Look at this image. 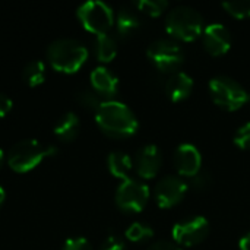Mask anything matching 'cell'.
<instances>
[{"mask_svg": "<svg viewBox=\"0 0 250 250\" xmlns=\"http://www.w3.org/2000/svg\"><path fill=\"white\" fill-rule=\"evenodd\" d=\"M98 127L111 138H130L138 132L139 123L135 113L123 103L107 100L95 111Z\"/></svg>", "mask_w": 250, "mask_h": 250, "instance_id": "1", "label": "cell"}, {"mask_svg": "<svg viewBox=\"0 0 250 250\" xmlns=\"http://www.w3.org/2000/svg\"><path fill=\"white\" fill-rule=\"evenodd\" d=\"M88 59V48L78 40L59 38L47 48V60L51 67L62 73H76Z\"/></svg>", "mask_w": 250, "mask_h": 250, "instance_id": "2", "label": "cell"}, {"mask_svg": "<svg viewBox=\"0 0 250 250\" xmlns=\"http://www.w3.org/2000/svg\"><path fill=\"white\" fill-rule=\"evenodd\" d=\"M166 31L176 40L190 42L204 34L202 15L189 6L174 7L166 19Z\"/></svg>", "mask_w": 250, "mask_h": 250, "instance_id": "3", "label": "cell"}, {"mask_svg": "<svg viewBox=\"0 0 250 250\" xmlns=\"http://www.w3.org/2000/svg\"><path fill=\"white\" fill-rule=\"evenodd\" d=\"M59 148L48 145L44 146L35 139H23L15 144L9 152L7 164L16 173H28L34 170L44 158L56 155Z\"/></svg>", "mask_w": 250, "mask_h": 250, "instance_id": "4", "label": "cell"}, {"mask_svg": "<svg viewBox=\"0 0 250 250\" xmlns=\"http://www.w3.org/2000/svg\"><path fill=\"white\" fill-rule=\"evenodd\" d=\"M209 94L212 101L226 111H236L250 101V94L234 79L217 76L209 81Z\"/></svg>", "mask_w": 250, "mask_h": 250, "instance_id": "5", "label": "cell"}, {"mask_svg": "<svg viewBox=\"0 0 250 250\" xmlns=\"http://www.w3.org/2000/svg\"><path fill=\"white\" fill-rule=\"evenodd\" d=\"M78 18L83 28L95 35L108 34L111 26L114 25V13L113 9L98 0L86 1L78 9Z\"/></svg>", "mask_w": 250, "mask_h": 250, "instance_id": "6", "label": "cell"}, {"mask_svg": "<svg viewBox=\"0 0 250 250\" xmlns=\"http://www.w3.org/2000/svg\"><path fill=\"white\" fill-rule=\"evenodd\" d=\"M148 59L160 72H177L182 66L185 54L182 47L171 40H157L154 41L146 51Z\"/></svg>", "mask_w": 250, "mask_h": 250, "instance_id": "7", "label": "cell"}, {"mask_svg": "<svg viewBox=\"0 0 250 250\" xmlns=\"http://www.w3.org/2000/svg\"><path fill=\"white\" fill-rule=\"evenodd\" d=\"M148 199V186L130 177L123 180L116 192V204L125 212H141L146 207Z\"/></svg>", "mask_w": 250, "mask_h": 250, "instance_id": "8", "label": "cell"}, {"mask_svg": "<svg viewBox=\"0 0 250 250\" xmlns=\"http://www.w3.org/2000/svg\"><path fill=\"white\" fill-rule=\"evenodd\" d=\"M209 234V223L205 217H193L185 221L177 223L173 230L171 236L177 246H196L202 243Z\"/></svg>", "mask_w": 250, "mask_h": 250, "instance_id": "9", "label": "cell"}, {"mask_svg": "<svg viewBox=\"0 0 250 250\" xmlns=\"http://www.w3.org/2000/svg\"><path fill=\"white\" fill-rule=\"evenodd\" d=\"M188 183L176 176H167L161 179L155 186V202L160 208L167 209L176 207L188 193Z\"/></svg>", "mask_w": 250, "mask_h": 250, "instance_id": "10", "label": "cell"}, {"mask_svg": "<svg viewBox=\"0 0 250 250\" xmlns=\"http://www.w3.org/2000/svg\"><path fill=\"white\" fill-rule=\"evenodd\" d=\"M174 167L183 177H195L202 168V155L192 144H182L174 152Z\"/></svg>", "mask_w": 250, "mask_h": 250, "instance_id": "11", "label": "cell"}, {"mask_svg": "<svg viewBox=\"0 0 250 250\" xmlns=\"http://www.w3.org/2000/svg\"><path fill=\"white\" fill-rule=\"evenodd\" d=\"M202 41L205 50L214 57L224 56L231 48V34L221 23H211L205 26Z\"/></svg>", "mask_w": 250, "mask_h": 250, "instance_id": "12", "label": "cell"}, {"mask_svg": "<svg viewBox=\"0 0 250 250\" xmlns=\"http://www.w3.org/2000/svg\"><path fill=\"white\" fill-rule=\"evenodd\" d=\"M161 164H163V157L160 149L155 145H145L138 151L133 167L141 179L149 180L160 173Z\"/></svg>", "mask_w": 250, "mask_h": 250, "instance_id": "13", "label": "cell"}, {"mask_svg": "<svg viewBox=\"0 0 250 250\" xmlns=\"http://www.w3.org/2000/svg\"><path fill=\"white\" fill-rule=\"evenodd\" d=\"M193 89V79L185 72H174L166 81V92L173 103L185 101Z\"/></svg>", "mask_w": 250, "mask_h": 250, "instance_id": "14", "label": "cell"}, {"mask_svg": "<svg viewBox=\"0 0 250 250\" xmlns=\"http://www.w3.org/2000/svg\"><path fill=\"white\" fill-rule=\"evenodd\" d=\"M91 85H92V89L98 95L110 98V97L116 95V92L119 89V79L107 67L98 66L91 73Z\"/></svg>", "mask_w": 250, "mask_h": 250, "instance_id": "15", "label": "cell"}, {"mask_svg": "<svg viewBox=\"0 0 250 250\" xmlns=\"http://www.w3.org/2000/svg\"><path fill=\"white\" fill-rule=\"evenodd\" d=\"M81 129V122L78 119V116L72 111L64 113L56 123L54 126V135L63 141V142H70L73 141Z\"/></svg>", "mask_w": 250, "mask_h": 250, "instance_id": "16", "label": "cell"}, {"mask_svg": "<svg viewBox=\"0 0 250 250\" xmlns=\"http://www.w3.org/2000/svg\"><path fill=\"white\" fill-rule=\"evenodd\" d=\"M107 166H108V171L116 179H120L123 182V180L129 179V174L133 168V161L127 154L120 152V151H114L108 155Z\"/></svg>", "mask_w": 250, "mask_h": 250, "instance_id": "17", "label": "cell"}, {"mask_svg": "<svg viewBox=\"0 0 250 250\" xmlns=\"http://www.w3.org/2000/svg\"><path fill=\"white\" fill-rule=\"evenodd\" d=\"M141 26V21L135 12L130 9H120V12L116 16V28L120 37L127 38L133 35Z\"/></svg>", "mask_w": 250, "mask_h": 250, "instance_id": "18", "label": "cell"}, {"mask_svg": "<svg viewBox=\"0 0 250 250\" xmlns=\"http://www.w3.org/2000/svg\"><path fill=\"white\" fill-rule=\"evenodd\" d=\"M95 54H97V59L101 63L113 62L114 57L117 56V42H116V40L111 35H108V34L97 35V40H95Z\"/></svg>", "mask_w": 250, "mask_h": 250, "instance_id": "19", "label": "cell"}, {"mask_svg": "<svg viewBox=\"0 0 250 250\" xmlns=\"http://www.w3.org/2000/svg\"><path fill=\"white\" fill-rule=\"evenodd\" d=\"M23 79L32 88L40 86L45 81V66L41 60L29 62L23 69Z\"/></svg>", "mask_w": 250, "mask_h": 250, "instance_id": "20", "label": "cell"}, {"mask_svg": "<svg viewBox=\"0 0 250 250\" xmlns=\"http://www.w3.org/2000/svg\"><path fill=\"white\" fill-rule=\"evenodd\" d=\"M126 237H127V240H130L133 243H141V242H145V240H149L151 237H154V230L148 224L133 223L127 227Z\"/></svg>", "mask_w": 250, "mask_h": 250, "instance_id": "21", "label": "cell"}, {"mask_svg": "<svg viewBox=\"0 0 250 250\" xmlns=\"http://www.w3.org/2000/svg\"><path fill=\"white\" fill-rule=\"evenodd\" d=\"M136 7L142 13H145L151 18H157L166 12V9L168 7V1H166V0H141L136 3Z\"/></svg>", "mask_w": 250, "mask_h": 250, "instance_id": "22", "label": "cell"}, {"mask_svg": "<svg viewBox=\"0 0 250 250\" xmlns=\"http://www.w3.org/2000/svg\"><path fill=\"white\" fill-rule=\"evenodd\" d=\"M223 9L236 19H246L250 18V0L242 1H229L223 3Z\"/></svg>", "mask_w": 250, "mask_h": 250, "instance_id": "23", "label": "cell"}, {"mask_svg": "<svg viewBox=\"0 0 250 250\" xmlns=\"http://www.w3.org/2000/svg\"><path fill=\"white\" fill-rule=\"evenodd\" d=\"M76 100H78V103L82 105V107H85V108H88V110H98V107L103 104V101L100 100V95L92 89H83V91H79L78 94H76Z\"/></svg>", "mask_w": 250, "mask_h": 250, "instance_id": "24", "label": "cell"}, {"mask_svg": "<svg viewBox=\"0 0 250 250\" xmlns=\"http://www.w3.org/2000/svg\"><path fill=\"white\" fill-rule=\"evenodd\" d=\"M234 144L240 149L249 151L250 149V122L240 126L234 135Z\"/></svg>", "mask_w": 250, "mask_h": 250, "instance_id": "25", "label": "cell"}, {"mask_svg": "<svg viewBox=\"0 0 250 250\" xmlns=\"http://www.w3.org/2000/svg\"><path fill=\"white\" fill-rule=\"evenodd\" d=\"M62 250H92V246L85 237H72L64 242Z\"/></svg>", "mask_w": 250, "mask_h": 250, "instance_id": "26", "label": "cell"}, {"mask_svg": "<svg viewBox=\"0 0 250 250\" xmlns=\"http://www.w3.org/2000/svg\"><path fill=\"white\" fill-rule=\"evenodd\" d=\"M100 250H126V246L123 240L119 239L117 236H108Z\"/></svg>", "mask_w": 250, "mask_h": 250, "instance_id": "27", "label": "cell"}, {"mask_svg": "<svg viewBox=\"0 0 250 250\" xmlns=\"http://www.w3.org/2000/svg\"><path fill=\"white\" fill-rule=\"evenodd\" d=\"M12 110V100L0 92V117H4Z\"/></svg>", "mask_w": 250, "mask_h": 250, "instance_id": "28", "label": "cell"}, {"mask_svg": "<svg viewBox=\"0 0 250 250\" xmlns=\"http://www.w3.org/2000/svg\"><path fill=\"white\" fill-rule=\"evenodd\" d=\"M148 250H183L180 246L174 245V243H168V242H157L152 246H149Z\"/></svg>", "mask_w": 250, "mask_h": 250, "instance_id": "29", "label": "cell"}, {"mask_svg": "<svg viewBox=\"0 0 250 250\" xmlns=\"http://www.w3.org/2000/svg\"><path fill=\"white\" fill-rule=\"evenodd\" d=\"M239 248H240V250H250V231L240 239Z\"/></svg>", "mask_w": 250, "mask_h": 250, "instance_id": "30", "label": "cell"}, {"mask_svg": "<svg viewBox=\"0 0 250 250\" xmlns=\"http://www.w3.org/2000/svg\"><path fill=\"white\" fill-rule=\"evenodd\" d=\"M4 199H6V192H4V189H3V188L0 186V207L3 205Z\"/></svg>", "mask_w": 250, "mask_h": 250, "instance_id": "31", "label": "cell"}, {"mask_svg": "<svg viewBox=\"0 0 250 250\" xmlns=\"http://www.w3.org/2000/svg\"><path fill=\"white\" fill-rule=\"evenodd\" d=\"M3 160H4V152L0 149V166H1V163H3Z\"/></svg>", "mask_w": 250, "mask_h": 250, "instance_id": "32", "label": "cell"}]
</instances>
